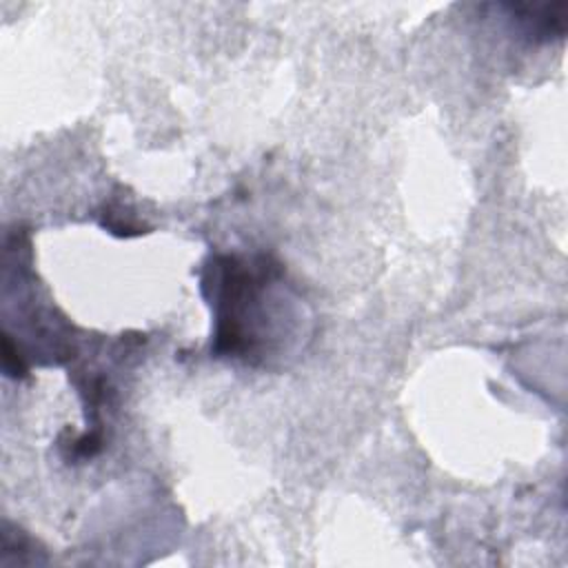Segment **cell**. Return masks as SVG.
Returning a JSON list of instances; mask_svg holds the SVG:
<instances>
[{"label":"cell","mask_w":568,"mask_h":568,"mask_svg":"<svg viewBox=\"0 0 568 568\" xmlns=\"http://www.w3.org/2000/svg\"><path fill=\"white\" fill-rule=\"evenodd\" d=\"M206 286L215 304V346L217 355L248 357L257 353L260 328L266 315L268 284L275 280V266L266 257L240 260L217 257L209 266Z\"/></svg>","instance_id":"cell-1"}]
</instances>
